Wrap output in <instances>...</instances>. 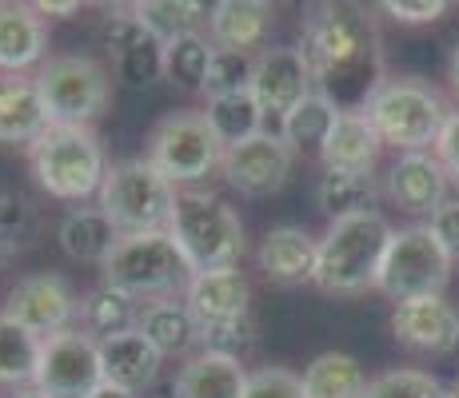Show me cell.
<instances>
[{"label":"cell","mask_w":459,"mask_h":398,"mask_svg":"<svg viewBox=\"0 0 459 398\" xmlns=\"http://www.w3.org/2000/svg\"><path fill=\"white\" fill-rule=\"evenodd\" d=\"M140 326V307L136 299L120 295L112 287H96L92 295H84L81 303V331L92 334L96 343L117 339V334H128Z\"/></svg>","instance_id":"obj_28"},{"label":"cell","mask_w":459,"mask_h":398,"mask_svg":"<svg viewBox=\"0 0 459 398\" xmlns=\"http://www.w3.org/2000/svg\"><path fill=\"white\" fill-rule=\"evenodd\" d=\"M387 196L408 216H436L447 203V172L436 156L408 152L387 172Z\"/></svg>","instance_id":"obj_16"},{"label":"cell","mask_w":459,"mask_h":398,"mask_svg":"<svg viewBox=\"0 0 459 398\" xmlns=\"http://www.w3.org/2000/svg\"><path fill=\"white\" fill-rule=\"evenodd\" d=\"M316 92L335 112H364L372 96L384 88V40H379L376 16L364 4H343V0H324L312 4L299 21Z\"/></svg>","instance_id":"obj_1"},{"label":"cell","mask_w":459,"mask_h":398,"mask_svg":"<svg viewBox=\"0 0 459 398\" xmlns=\"http://www.w3.org/2000/svg\"><path fill=\"white\" fill-rule=\"evenodd\" d=\"M447 279H452V255L431 235V227L392 232V243H387L376 275V291H384L395 303H408V299L439 295Z\"/></svg>","instance_id":"obj_8"},{"label":"cell","mask_w":459,"mask_h":398,"mask_svg":"<svg viewBox=\"0 0 459 398\" xmlns=\"http://www.w3.org/2000/svg\"><path fill=\"white\" fill-rule=\"evenodd\" d=\"M376 196L372 172H324L320 180V207L332 216V224L376 211Z\"/></svg>","instance_id":"obj_29"},{"label":"cell","mask_w":459,"mask_h":398,"mask_svg":"<svg viewBox=\"0 0 459 398\" xmlns=\"http://www.w3.org/2000/svg\"><path fill=\"white\" fill-rule=\"evenodd\" d=\"M392 331L403 347L423 351V355H452L459 347V311L444 303V295H423L395 303Z\"/></svg>","instance_id":"obj_15"},{"label":"cell","mask_w":459,"mask_h":398,"mask_svg":"<svg viewBox=\"0 0 459 398\" xmlns=\"http://www.w3.org/2000/svg\"><path fill=\"white\" fill-rule=\"evenodd\" d=\"M272 16H276V8L264 4V0H220V4L208 8L212 48L224 52L260 48L272 32Z\"/></svg>","instance_id":"obj_18"},{"label":"cell","mask_w":459,"mask_h":398,"mask_svg":"<svg viewBox=\"0 0 459 398\" xmlns=\"http://www.w3.org/2000/svg\"><path fill=\"white\" fill-rule=\"evenodd\" d=\"M292 164H296V152L284 144V136L260 131V136L228 148L220 167H224V180L236 191L260 199V196H276L284 188L288 175H292Z\"/></svg>","instance_id":"obj_12"},{"label":"cell","mask_w":459,"mask_h":398,"mask_svg":"<svg viewBox=\"0 0 459 398\" xmlns=\"http://www.w3.org/2000/svg\"><path fill=\"white\" fill-rule=\"evenodd\" d=\"M452 84H455V92H459V44H455V52H452Z\"/></svg>","instance_id":"obj_48"},{"label":"cell","mask_w":459,"mask_h":398,"mask_svg":"<svg viewBox=\"0 0 459 398\" xmlns=\"http://www.w3.org/2000/svg\"><path fill=\"white\" fill-rule=\"evenodd\" d=\"M255 339H260V326H255L252 311L240 315V318H228V323H220V326H204V331H200L204 351H212V355H228L236 362L255 347Z\"/></svg>","instance_id":"obj_37"},{"label":"cell","mask_w":459,"mask_h":398,"mask_svg":"<svg viewBox=\"0 0 459 398\" xmlns=\"http://www.w3.org/2000/svg\"><path fill=\"white\" fill-rule=\"evenodd\" d=\"M104 287L120 291L128 299L144 303H164L176 291H188L192 267L180 255L176 239L168 232H144V235H120L112 255L104 259Z\"/></svg>","instance_id":"obj_4"},{"label":"cell","mask_w":459,"mask_h":398,"mask_svg":"<svg viewBox=\"0 0 459 398\" xmlns=\"http://www.w3.org/2000/svg\"><path fill=\"white\" fill-rule=\"evenodd\" d=\"M204 120L212 123L216 140L224 144V152H228V148H236V144H244V140L260 136L264 112H260V104H255V96L244 92V96H224V100H208Z\"/></svg>","instance_id":"obj_32"},{"label":"cell","mask_w":459,"mask_h":398,"mask_svg":"<svg viewBox=\"0 0 459 398\" xmlns=\"http://www.w3.org/2000/svg\"><path fill=\"white\" fill-rule=\"evenodd\" d=\"M335 116H340L335 104H328L320 92H312L284 116V131H280V136H284V144L292 148V152H324Z\"/></svg>","instance_id":"obj_31"},{"label":"cell","mask_w":459,"mask_h":398,"mask_svg":"<svg viewBox=\"0 0 459 398\" xmlns=\"http://www.w3.org/2000/svg\"><path fill=\"white\" fill-rule=\"evenodd\" d=\"M48 48V24L32 4H0V68L4 76H24V68L40 64Z\"/></svg>","instance_id":"obj_21"},{"label":"cell","mask_w":459,"mask_h":398,"mask_svg":"<svg viewBox=\"0 0 459 398\" xmlns=\"http://www.w3.org/2000/svg\"><path fill=\"white\" fill-rule=\"evenodd\" d=\"M364 116L372 120L376 136L384 144L400 148L408 156V152H423V148H436L452 112H447L444 96L431 84H423L416 76H400V80H384V88L372 96Z\"/></svg>","instance_id":"obj_6"},{"label":"cell","mask_w":459,"mask_h":398,"mask_svg":"<svg viewBox=\"0 0 459 398\" xmlns=\"http://www.w3.org/2000/svg\"><path fill=\"white\" fill-rule=\"evenodd\" d=\"M431 235L444 243V251L452 255V259H459V199H447L444 207L431 216Z\"/></svg>","instance_id":"obj_43"},{"label":"cell","mask_w":459,"mask_h":398,"mask_svg":"<svg viewBox=\"0 0 459 398\" xmlns=\"http://www.w3.org/2000/svg\"><path fill=\"white\" fill-rule=\"evenodd\" d=\"M132 13L140 16V24L148 29V37L172 44L188 32H196V24L204 21L208 8L204 4H192V0H140L132 4Z\"/></svg>","instance_id":"obj_33"},{"label":"cell","mask_w":459,"mask_h":398,"mask_svg":"<svg viewBox=\"0 0 459 398\" xmlns=\"http://www.w3.org/2000/svg\"><path fill=\"white\" fill-rule=\"evenodd\" d=\"M117 76L125 80L128 88H144V84H152V80H160L164 76V44L152 37L144 44H136V48L117 60Z\"/></svg>","instance_id":"obj_40"},{"label":"cell","mask_w":459,"mask_h":398,"mask_svg":"<svg viewBox=\"0 0 459 398\" xmlns=\"http://www.w3.org/2000/svg\"><path fill=\"white\" fill-rule=\"evenodd\" d=\"M312 68H307V56L299 48H268L255 56V76H252V96L260 104L264 116H280L296 108L304 96H312Z\"/></svg>","instance_id":"obj_14"},{"label":"cell","mask_w":459,"mask_h":398,"mask_svg":"<svg viewBox=\"0 0 459 398\" xmlns=\"http://www.w3.org/2000/svg\"><path fill=\"white\" fill-rule=\"evenodd\" d=\"M40 343L32 331L0 315V386H32L40 367Z\"/></svg>","instance_id":"obj_30"},{"label":"cell","mask_w":459,"mask_h":398,"mask_svg":"<svg viewBox=\"0 0 459 398\" xmlns=\"http://www.w3.org/2000/svg\"><path fill=\"white\" fill-rule=\"evenodd\" d=\"M299 378H304L307 398H364V391H368L364 367L351 355H343V351L316 355Z\"/></svg>","instance_id":"obj_27"},{"label":"cell","mask_w":459,"mask_h":398,"mask_svg":"<svg viewBox=\"0 0 459 398\" xmlns=\"http://www.w3.org/2000/svg\"><path fill=\"white\" fill-rule=\"evenodd\" d=\"M88 398H136V394L125 391V386H117V383H100Z\"/></svg>","instance_id":"obj_46"},{"label":"cell","mask_w":459,"mask_h":398,"mask_svg":"<svg viewBox=\"0 0 459 398\" xmlns=\"http://www.w3.org/2000/svg\"><path fill=\"white\" fill-rule=\"evenodd\" d=\"M148 159L172 183H196L224 164V144L216 140L204 112H172L152 128Z\"/></svg>","instance_id":"obj_10"},{"label":"cell","mask_w":459,"mask_h":398,"mask_svg":"<svg viewBox=\"0 0 459 398\" xmlns=\"http://www.w3.org/2000/svg\"><path fill=\"white\" fill-rule=\"evenodd\" d=\"M60 251L76 263H100L112 255V247L120 243V232L100 207H81V211H68L60 219Z\"/></svg>","instance_id":"obj_25"},{"label":"cell","mask_w":459,"mask_h":398,"mask_svg":"<svg viewBox=\"0 0 459 398\" xmlns=\"http://www.w3.org/2000/svg\"><path fill=\"white\" fill-rule=\"evenodd\" d=\"M255 259L272 283H312L316 263H320V243L304 227H272Z\"/></svg>","instance_id":"obj_20"},{"label":"cell","mask_w":459,"mask_h":398,"mask_svg":"<svg viewBox=\"0 0 459 398\" xmlns=\"http://www.w3.org/2000/svg\"><path fill=\"white\" fill-rule=\"evenodd\" d=\"M32 175L56 199H88L100 191L108 164L92 128L81 123H48L44 136L29 148Z\"/></svg>","instance_id":"obj_5"},{"label":"cell","mask_w":459,"mask_h":398,"mask_svg":"<svg viewBox=\"0 0 459 398\" xmlns=\"http://www.w3.org/2000/svg\"><path fill=\"white\" fill-rule=\"evenodd\" d=\"M104 383L100 370V347L92 334H84L81 326H68L60 334H48L40 343V367L37 383L44 394L52 398H88L96 386Z\"/></svg>","instance_id":"obj_11"},{"label":"cell","mask_w":459,"mask_h":398,"mask_svg":"<svg viewBox=\"0 0 459 398\" xmlns=\"http://www.w3.org/2000/svg\"><path fill=\"white\" fill-rule=\"evenodd\" d=\"M244 398H307V394H304V378L292 375L288 367H264L248 375Z\"/></svg>","instance_id":"obj_41"},{"label":"cell","mask_w":459,"mask_h":398,"mask_svg":"<svg viewBox=\"0 0 459 398\" xmlns=\"http://www.w3.org/2000/svg\"><path fill=\"white\" fill-rule=\"evenodd\" d=\"M13 398H52V394H44L40 386H21V391H16Z\"/></svg>","instance_id":"obj_47"},{"label":"cell","mask_w":459,"mask_h":398,"mask_svg":"<svg viewBox=\"0 0 459 398\" xmlns=\"http://www.w3.org/2000/svg\"><path fill=\"white\" fill-rule=\"evenodd\" d=\"M379 148H384V140L376 136L372 120L364 112H340L320 159L328 172H372L379 159Z\"/></svg>","instance_id":"obj_22"},{"label":"cell","mask_w":459,"mask_h":398,"mask_svg":"<svg viewBox=\"0 0 459 398\" xmlns=\"http://www.w3.org/2000/svg\"><path fill=\"white\" fill-rule=\"evenodd\" d=\"M37 88L52 123H81V128H88L112 100L108 72L92 56H76V52L52 56L40 68Z\"/></svg>","instance_id":"obj_9"},{"label":"cell","mask_w":459,"mask_h":398,"mask_svg":"<svg viewBox=\"0 0 459 398\" xmlns=\"http://www.w3.org/2000/svg\"><path fill=\"white\" fill-rule=\"evenodd\" d=\"M212 52H216V48H212V44L200 37V32H188V37L164 44V76L172 80V84L196 92V88H204Z\"/></svg>","instance_id":"obj_34"},{"label":"cell","mask_w":459,"mask_h":398,"mask_svg":"<svg viewBox=\"0 0 459 398\" xmlns=\"http://www.w3.org/2000/svg\"><path fill=\"white\" fill-rule=\"evenodd\" d=\"M168 235L176 239L180 255L188 259L192 275H200V271H232L244 255L240 216L212 191H196V188L176 191Z\"/></svg>","instance_id":"obj_2"},{"label":"cell","mask_w":459,"mask_h":398,"mask_svg":"<svg viewBox=\"0 0 459 398\" xmlns=\"http://www.w3.org/2000/svg\"><path fill=\"white\" fill-rule=\"evenodd\" d=\"M176 207V183L164 180V172L152 159H125L112 164L100 183V211L117 224L120 235L168 232Z\"/></svg>","instance_id":"obj_7"},{"label":"cell","mask_w":459,"mask_h":398,"mask_svg":"<svg viewBox=\"0 0 459 398\" xmlns=\"http://www.w3.org/2000/svg\"><path fill=\"white\" fill-rule=\"evenodd\" d=\"M392 243V224L379 211L351 219H335L320 239V263H316V287L324 295H359L376 287L379 263Z\"/></svg>","instance_id":"obj_3"},{"label":"cell","mask_w":459,"mask_h":398,"mask_svg":"<svg viewBox=\"0 0 459 398\" xmlns=\"http://www.w3.org/2000/svg\"><path fill=\"white\" fill-rule=\"evenodd\" d=\"M248 279L240 271H200V275L188 279V291H184V307L192 311V318L204 326H220L228 318L248 315Z\"/></svg>","instance_id":"obj_17"},{"label":"cell","mask_w":459,"mask_h":398,"mask_svg":"<svg viewBox=\"0 0 459 398\" xmlns=\"http://www.w3.org/2000/svg\"><path fill=\"white\" fill-rule=\"evenodd\" d=\"M4 315L13 323H21L24 331H32L37 339L68 331L76 315V295L60 275H29L8 291Z\"/></svg>","instance_id":"obj_13"},{"label":"cell","mask_w":459,"mask_h":398,"mask_svg":"<svg viewBox=\"0 0 459 398\" xmlns=\"http://www.w3.org/2000/svg\"><path fill=\"white\" fill-rule=\"evenodd\" d=\"M436 159L444 164L447 180L459 183V112H452V116H447V123H444V131H439V140H436Z\"/></svg>","instance_id":"obj_44"},{"label":"cell","mask_w":459,"mask_h":398,"mask_svg":"<svg viewBox=\"0 0 459 398\" xmlns=\"http://www.w3.org/2000/svg\"><path fill=\"white\" fill-rule=\"evenodd\" d=\"M364 398H447V386H439L423 370H387L368 383Z\"/></svg>","instance_id":"obj_38"},{"label":"cell","mask_w":459,"mask_h":398,"mask_svg":"<svg viewBox=\"0 0 459 398\" xmlns=\"http://www.w3.org/2000/svg\"><path fill=\"white\" fill-rule=\"evenodd\" d=\"M37 16L44 21V16H76L81 13V0H37Z\"/></svg>","instance_id":"obj_45"},{"label":"cell","mask_w":459,"mask_h":398,"mask_svg":"<svg viewBox=\"0 0 459 398\" xmlns=\"http://www.w3.org/2000/svg\"><path fill=\"white\" fill-rule=\"evenodd\" d=\"M48 108L40 100L37 80L0 76V144H37L48 128Z\"/></svg>","instance_id":"obj_19"},{"label":"cell","mask_w":459,"mask_h":398,"mask_svg":"<svg viewBox=\"0 0 459 398\" xmlns=\"http://www.w3.org/2000/svg\"><path fill=\"white\" fill-rule=\"evenodd\" d=\"M96 347H100L104 383H117V386H125V391L136 394L140 386H148L156 375H160V351H156L140 331L104 339V343H96Z\"/></svg>","instance_id":"obj_23"},{"label":"cell","mask_w":459,"mask_h":398,"mask_svg":"<svg viewBox=\"0 0 459 398\" xmlns=\"http://www.w3.org/2000/svg\"><path fill=\"white\" fill-rule=\"evenodd\" d=\"M32 235H37V211H32V203L13 196V191H0V259L29 247Z\"/></svg>","instance_id":"obj_36"},{"label":"cell","mask_w":459,"mask_h":398,"mask_svg":"<svg viewBox=\"0 0 459 398\" xmlns=\"http://www.w3.org/2000/svg\"><path fill=\"white\" fill-rule=\"evenodd\" d=\"M447 398H459V378H455L452 386H447Z\"/></svg>","instance_id":"obj_49"},{"label":"cell","mask_w":459,"mask_h":398,"mask_svg":"<svg viewBox=\"0 0 459 398\" xmlns=\"http://www.w3.org/2000/svg\"><path fill=\"white\" fill-rule=\"evenodd\" d=\"M379 8H384L387 16H395V21H403V24H431L447 13L444 0H384Z\"/></svg>","instance_id":"obj_42"},{"label":"cell","mask_w":459,"mask_h":398,"mask_svg":"<svg viewBox=\"0 0 459 398\" xmlns=\"http://www.w3.org/2000/svg\"><path fill=\"white\" fill-rule=\"evenodd\" d=\"M252 76H255V56L252 52H212V64L204 76V92L208 100H224V96H244L252 92Z\"/></svg>","instance_id":"obj_35"},{"label":"cell","mask_w":459,"mask_h":398,"mask_svg":"<svg viewBox=\"0 0 459 398\" xmlns=\"http://www.w3.org/2000/svg\"><path fill=\"white\" fill-rule=\"evenodd\" d=\"M148 40V29L140 24V16L132 8H108L100 21V44L112 60H120L125 52H132L136 44Z\"/></svg>","instance_id":"obj_39"},{"label":"cell","mask_w":459,"mask_h":398,"mask_svg":"<svg viewBox=\"0 0 459 398\" xmlns=\"http://www.w3.org/2000/svg\"><path fill=\"white\" fill-rule=\"evenodd\" d=\"M244 386H248V370L240 362L200 351L184 362L176 378V398H244Z\"/></svg>","instance_id":"obj_24"},{"label":"cell","mask_w":459,"mask_h":398,"mask_svg":"<svg viewBox=\"0 0 459 398\" xmlns=\"http://www.w3.org/2000/svg\"><path fill=\"white\" fill-rule=\"evenodd\" d=\"M136 331L160 351V359L164 355H184V351H192V343H200V323L192 318L188 307L172 303V299H164V303H148L144 311H140Z\"/></svg>","instance_id":"obj_26"}]
</instances>
